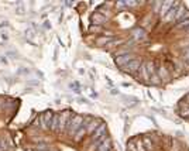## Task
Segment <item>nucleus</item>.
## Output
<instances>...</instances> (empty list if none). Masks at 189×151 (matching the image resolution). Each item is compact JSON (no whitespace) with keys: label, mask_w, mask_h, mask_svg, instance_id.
Wrapping results in <instances>:
<instances>
[{"label":"nucleus","mask_w":189,"mask_h":151,"mask_svg":"<svg viewBox=\"0 0 189 151\" xmlns=\"http://www.w3.org/2000/svg\"><path fill=\"white\" fill-rule=\"evenodd\" d=\"M100 7L117 30L90 24L96 47L113 52L123 72L147 86L165 88L189 75V7L179 2H116Z\"/></svg>","instance_id":"obj_1"},{"label":"nucleus","mask_w":189,"mask_h":151,"mask_svg":"<svg viewBox=\"0 0 189 151\" xmlns=\"http://www.w3.org/2000/svg\"><path fill=\"white\" fill-rule=\"evenodd\" d=\"M127 151H189L186 144L162 133H148L127 143Z\"/></svg>","instance_id":"obj_2"},{"label":"nucleus","mask_w":189,"mask_h":151,"mask_svg":"<svg viewBox=\"0 0 189 151\" xmlns=\"http://www.w3.org/2000/svg\"><path fill=\"white\" fill-rule=\"evenodd\" d=\"M175 112L181 119L189 123V92L178 100L176 106H175Z\"/></svg>","instance_id":"obj_3"},{"label":"nucleus","mask_w":189,"mask_h":151,"mask_svg":"<svg viewBox=\"0 0 189 151\" xmlns=\"http://www.w3.org/2000/svg\"><path fill=\"white\" fill-rule=\"evenodd\" d=\"M52 117H54L52 112H45V113L39 117V127L44 128V130H50L51 123H52Z\"/></svg>","instance_id":"obj_4"},{"label":"nucleus","mask_w":189,"mask_h":151,"mask_svg":"<svg viewBox=\"0 0 189 151\" xmlns=\"http://www.w3.org/2000/svg\"><path fill=\"white\" fill-rule=\"evenodd\" d=\"M7 148V144H6L4 140H0V151H4Z\"/></svg>","instance_id":"obj_5"}]
</instances>
